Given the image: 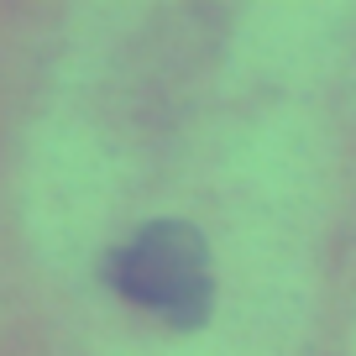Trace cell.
Masks as SVG:
<instances>
[{
	"label": "cell",
	"instance_id": "6da1fadb",
	"mask_svg": "<svg viewBox=\"0 0 356 356\" xmlns=\"http://www.w3.org/2000/svg\"><path fill=\"white\" fill-rule=\"evenodd\" d=\"M115 293L131 304L163 314L168 325L189 330L210 320L215 304V273H210V246L189 220H152L115 252L111 262Z\"/></svg>",
	"mask_w": 356,
	"mask_h": 356
}]
</instances>
